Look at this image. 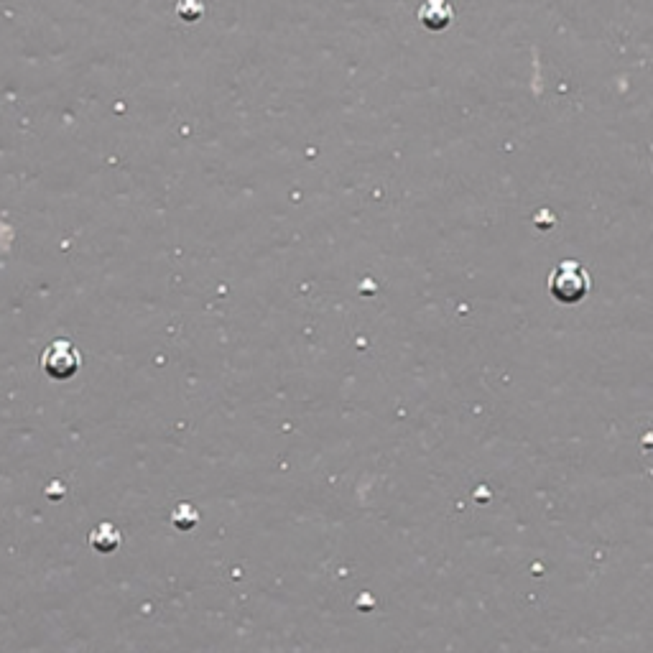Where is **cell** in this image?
Wrapping results in <instances>:
<instances>
[{"label":"cell","mask_w":653,"mask_h":653,"mask_svg":"<svg viewBox=\"0 0 653 653\" xmlns=\"http://www.w3.org/2000/svg\"><path fill=\"white\" fill-rule=\"evenodd\" d=\"M90 544L95 546L100 554H110V551H115L120 546V531L115 529L113 523H100L90 534Z\"/></svg>","instance_id":"cell-4"},{"label":"cell","mask_w":653,"mask_h":653,"mask_svg":"<svg viewBox=\"0 0 653 653\" xmlns=\"http://www.w3.org/2000/svg\"><path fill=\"white\" fill-rule=\"evenodd\" d=\"M80 365V350L67 340L52 342V345L44 350V355H41V368H44V373L49 375V378H54V381H67V378L77 375Z\"/></svg>","instance_id":"cell-2"},{"label":"cell","mask_w":653,"mask_h":653,"mask_svg":"<svg viewBox=\"0 0 653 653\" xmlns=\"http://www.w3.org/2000/svg\"><path fill=\"white\" fill-rule=\"evenodd\" d=\"M419 21L424 23L426 29L442 31L455 21V8H452L449 0H424L419 8Z\"/></svg>","instance_id":"cell-3"},{"label":"cell","mask_w":653,"mask_h":653,"mask_svg":"<svg viewBox=\"0 0 653 653\" xmlns=\"http://www.w3.org/2000/svg\"><path fill=\"white\" fill-rule=\"evenodd\" d=\"M549 289L554 299L572 304V301L585 299V294L590 291V276L577 261H562L549 276Z\"/></svg>","instance_id":"cell-1"}]
</instances>
